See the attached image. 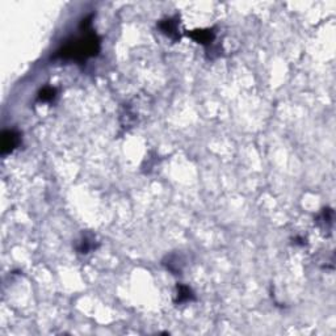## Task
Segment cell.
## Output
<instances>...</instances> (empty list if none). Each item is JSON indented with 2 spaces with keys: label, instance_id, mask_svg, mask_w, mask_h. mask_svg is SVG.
Returning <instances> with one entry per match:
<instances>
[{
  "label": "cell",
  "instance_id": "6da1fadb",
  "mask_svg": "<svg viewBox=\"0 0 336 336\" xmlns=\"http://www.w3.org/2000/svg\"><path fill=\"white\" fill-rule=\"evenodd\" d=\"M93 13L86 16L80 22L79 29L83 32L80 37L73 38L71 41H67L62 48L58 49L54 54V59L62 60H76L83 62L88 58L98 55L102 49V40L92 30Z\"/></svg>",
  "mask_w": 336,
  "mask_h": 336
},
{
  "label": "cell",
  "instance_id": "7a4b0ae2",
  "mask_svg": "<svg viewBox=\"0 0 336 336\" xmlns=\"http://www.w3.org/2000/svg\"><path fill=\"white\" fill-rule=\"evenodd\" d=\"M158 28L163 35L167 36L168 38H171L172 41H180V32H179V28H180V17L179 16H172L160 20V21L158 22Z\"/></svg>",
  "mask_w": 336,
  "mask_h": 336
},
{
  "label": "cell",
  "instance_id": "3957f363",
  "mask_svg": "<svg viewBox=\"0 0 336 336\" xmlns=\"http://www.w3.org/2000/svg\"><path fill=\"white\" fill-rule=\"evenodd\" d=\"M21 143V136L16 130H4L2 134V154H11Z\"/></svg>",
  "mask_w": 336,
  "mask_h": 336
},
{
  "label": "cell",
  "instance_id": "277c9868",
  "mask_svg": "<svg viewBox=\"0 0 336 336\" xmlns=\"http://www.w3.org/2000/svg\"><path fill=\"white\" fill-rule=\"evenodd\" d=\"M187 36L189 38H192L193 41H196L197 44L205 46V48L210 46V45L214 42V40H216V32H214V28L194 29V30L188 32Z\"/></svg>",
  "mask_w": 336,
  "mask_h": 336
},
{
  "label": "cell",
  "instance_id": "5b68a950",
  "mask_svg": "<svg viewBox=\"0 0 336 336\" xmlns=\"http://www.w3.org/2000/svg\"><path fill=\"white\" fill-rule=\"evenodd\" d=\"M196 299L194 292L192 288L184 284H178L176 285V297H175V304H187Z\"/></svg>",
  "mask_w": 336,
  "mask_h": 336
},
{
  "label": "cell",
  "instance_id": "8992f818",
  "mask_svg": "<svg viewBox=\"0 0 336 336\" xmlns=\"http://www.w3.org/2000/svg\"><path fill=\"white\" fill-rule=\"evenodd\" d=\"M163 264H164L165 268L171 273H174V275H180V273L183 272V266H184V259H183V256H180V255L174 254L167 256V259H165Z\"/></svg>",
  "mask_w": 336,
  "mask_h": 336
},
{
  "label": "cell",
  "instance_id": "52a82bcc",
  "mask_svg": "<svg viewBox=\"0 0 336 336\" xmlns=\"http://www.w3.org/2000/svg\"><path fill=\"white\" fill-rule=\"evenodd\" d=\"M97 246H98V243L96 242L95 237L91 234H86L82 237L79 244L76 246V250H78V252H80V254L87 255V254H89L91 251L96 250Z\"/></svg>",
  "mask_w": 336,
  "mask_h": 336
},
{
  "label": "cell",
  "instance_id": "ba28073f",
  "mask_svg": "<svg viewBox=\"0 0 336 336\" xmlns=\"http://www.w3.org/2000/svg\"><path fill=\"white\" fill-rule=\"evenodd\" d=\"M317 223L322 227V230H330L333 223V212L330 208H326L320 212L317 218Z\"/></svg>",
  "mask_w": 336,
  "mask_h": 336
},
{
  "label": "cell",
  "instance_id": "9c48e42d",
  "mask_svg": "<svg viewBox=\"0 0 336 336\" xmlns=\"http://www.w3.org/2000/svg\"><path fill=\"white\" fill-rule=\"evenodd\" d=\"M58 91L55 87L51 86H46L38 92L37 95V102L40 103H51L54 102L55 98H57Z\"/></svg>",
  "mask_w": 336,
  "mask_h": 336
}]
</instances>
